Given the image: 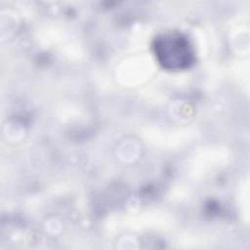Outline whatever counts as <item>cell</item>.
<instances>
[{"instance_id": "obj_1", "label": "cell", "mask_w": 250, "mask_h": 250, "mask_svg": "<svg viewBox=\"0 0 250 250\" xmlns=\"http://www.w3.org/2000/svg\"><path fill=\"white\" fill-rule=\"evenodd\" d=\"M156 53L160 62L170 68H182L189 64L192 54L188 41L177 34L166 35L156 43Z\"/></svg>"}]
</instances>
